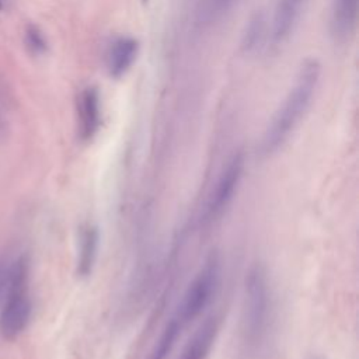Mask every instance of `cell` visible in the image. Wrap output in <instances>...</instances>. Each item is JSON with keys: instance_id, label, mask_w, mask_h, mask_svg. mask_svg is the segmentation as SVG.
Wrapping results in <instances>:
<instances>
[{"instance_id": "cell-1", "label": "cell", "mask_w": 359, "mask_h": 359, "mask_svg": "<svg viewBox=\"0 0 359 359\" xmlns=\"http://www.w3.org/2000/svg\"><path fill=\"white\" fill-rule=\"evenodd\" d=\"M321 76V66L316 59H307L300 66L293 84L272 115L262 139L261 151L266 156L278 151L297 128L311 105Z\"/></svg>"}, {"instance_id": "cell-2", "label": "cell", "mask_w": 359, "mask_h": 359, "mask_svg": "<svg viewBox=\"0 0 359 359\" xmlns=\"http://www.w3.org/2000/svg\"><path fill=\"white\" fill-rule=\"evenodd\" d=\"M269 311V289L266 272L261 265H252L245 276L243 325L245 339L257 344L265 330Z\"/></svg>"}, {"instance_id": "cell-3", "label": "cell", "mask_w": 359, "mask_h": 359, "mask_svg": "<svg viewBox=\"0 0 359 359\" xmlns=\"http://www.w3.org/2000/svg\"><path fill=\"white\" fill-rule=\"evenodd\" d=\"M220 279V264L216 257H210L199 272L195 275L189 286L187 287L182 300L180 303L178 311L174 316L185 328L195 318H198L202 311L209 306L215 292L217 289Z\"/></svg>"}, {"instance_id": "cell-4", "label": "cell", "mask_w": 359, "mask_h": 359, "mask_svg": "<svg viewBox=\"0 0 359 359\" xmlns=\"http://www.w3.org/2000/svg\"><path fill=\"white\" fill-rule=\"evenodd\" d=\"M244 154L241 151L234 153L226 165L223 167L220 175L217 177L212 192L209 194L205 212H203V222L210 224L220 219L226 209L234 199V195L240 187L244 174Z\"/></svg>"}, {"instance_id": "cell-5", "label": "cell", "mask_w": 359, "mask_h": 359, "mask_svg": "<svg viewBox=\"0 0 359 359\" xmlns=\"http://www.w3.org/2000/svg\"><path fill=\"white\" fill-rule=\"evenodd\" d=\"M304 0H278L269 24V42L273 48L286 43L293 34L303 11Z\"/></svg>"}, {"instance_id": "cell-6", "label": "cell", "mask_w": 359, "mask_h": 359, "mask_svg": "<svg viewBox=\"0 0 359 359\" xmlns=\"http://www.w3.org/2000/svg\"><path fill=\"white\" fill-rule=\"evenodd\" d=\"M359 0H331L328 31L338 43H345L353 35L358 21Z\"/></svg>"}, {"instance_id": "cell-7", "label": "cell", "mask_w": 359, "mask_h": 359, "mask_svg": "<svg viewBox=\"0 0 359 359\" xmlns=\"http://www.w3.org/2000/svg\"><path fill=\"white\" fill-rule=\"evenodd\" d=\"M139 53V42L128 35L115 38L105 53V67L111 77L119 79L125 76L136 60Z\"/></svg>"}, {"instance_id": "cell-8", "label": "cell", "mask_w": 359, "mask_h": 359, "mask_svg": "<svg viewBox=\"0 0 359 359\" xmlns=\"http://www.w3.org/2000/svg\"><path fill=\"white\" fill-rule=\"evenodd\" d=\"M77 123L83 140H90L98 132L101 123L100 95L94 87H86L77 98Z\"/></svg>"}, {"instance_id": "cell-9", "label": "cell", "mask_w": 359, "mask_h": 359, "mask_svg": "<svg viewBox=\"0 0 359 359\" xmlns=\"http://www.w3.org/2000/svg\"><path fill=\"white\" fill-rule=\"evenodd\" d=\"M219 317L212 316L203 321L184 346L180 359H208L219 334Z\"/></svg>"}, {"instance_id": "cell-10", "label": "cell", "mask_w": 359, "mask_h": 359, "mask_svg": "<svg viewBox=\"0 0 359 359\" xmlns=\"http://www.w3.org/2000/svg\"><path fill=\"white\" fill-rule=\"evenodd\" d=\"M98 250V230L95 226L87 223L81 227L79 234V252H77V273L88 276L97 259Z\"/></svg>"}, {"instance_id": "cell-11", "label": "cell", "mask_w": 359, "mask_h": 359, "mask_svg": "<svg viewBox=\"0 0 359 359\" xmlns=\"http://www.w3.org/2000/svg\"><path fill=\"white\" fill-rule=\"evenodd\" d=\"M266 34V20L262 11H255L245 24L241 35V49L244 53H252L262 43Z\"/></svg>"}, {"instance_id": "cell-12", "label": "cell", "mask_w": 359, "mask_h": 359, "mask_svg": "<svg viewBox=\"0 0 359 359\" xmlns=\"http://www.w3.org/2000/svg\"><path fill=\"white\" fill-rule=\"evenodd\" d=\"M182 328V324L175 317H172L160 334L149 359H168L177 344V339L180 338Z\"/></svg>"}, {"instance_id": "cell-13", "label": "cell", "mask_w": 359, "mask_h": 359, "mask_svg": "<svg viewBox=\"0 0 359 359\" xmlns=\"http://www.w3.org/2000/svg\"><path fill=\"white\" fill-rule=\"evenodd\" d=\"M24 43H25L27 49L35 56H41V55L46 53V50H48V41H46L45 34L41 31L39 27H36L34 24H29L25 27Z\"/></svg>"}, {"instance_id": "cell-14", "label": "cell", "mask_w": 359, "mask_h": 359, "mask_svg": "<svg viewBox=\"0 0 359 359\" xmlns=\"http://www.w3.org/2000/svg\"><path fill=\"white\" fill-rule=\"evenodd\" d=\"M233 3H234V0H210L212 11L217 13V14H222L226 10H229Z\"/></svg>"}, {"instance_id": "cell-15", "label": "cell", "mask_w": 359, "mask_h": 359, "mask_svg": "<svg viewBox=\"0 0 359 359\" xmlns=\"http://www.w3.org/2000/svg\"><path fill=\"white\" fill-rule=\"evenodd\" d=\"M6 8V0H0V11H3Z\"/></svg>"}, {"instance_id": "cell-16", "label": "cell", "mask_w": 359, "mask_h": 359, "mask_svg": "<svg viewBox=\"0 0 359 359\" xmlns=\"http://www.w3.org/2000/svg\"><path fill=\"white\" fill-rule=\"evenodd\" d=\"M0 125H1V116H0Z\"/></svg>"}]
</instances>
